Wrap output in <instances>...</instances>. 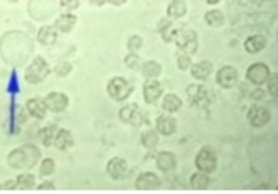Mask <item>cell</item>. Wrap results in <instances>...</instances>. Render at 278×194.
Listing matches in <instances>:
<instances>
[{"label":"cell","instance_id":"obj_14","mask_svg":"<svg viewBox=\"0 0 278 194\" xmlns=\"http://www.w3.org/2000/svg\"><path fill=\"white\" fill-rule=\"evenodd\" d=\"M156 128L160 134L166 136H171L176 131V120L167 114L160 116L156 121Z\"/></svg>","mask_w":278,"mask_h":194},{"label":"cell","instance_id":"obj_12","mask_svg":"<svg viewBox=\"0 0 278 194\" xmlns=\"http://www.w3.org/2000/svg\"><path fill=\"white\" fill-rule=\"evenodd\" d=\"M162 183L157 175L151 172L141 174L135 181V187L139 191L157 190Z\"/></svg>","mask_w":278,"mask_h":194},{"label":"cell","instance_id":"obj_22","mask_svg":"<svg viewBox=\"0 0 278 194\" xmlns=\"http://www.w3.org/2000/svg\"><path fill=\"white\" fill-rule=\"evenodd\" d=\"M57 33L51 26L42 27L37 35V39L42 44L52 45L55 43Z\"/></svg>","mask_w":278,"mask_h":194},{"label":"cell","instance_id":"obj_32","mask_svg":"<svg viewBox=\"0 0 278 194\" xmlns=\"http://www.w3.org/2000/svg\"><path fill=\"white\" fill-rule=\"evenodd\" d=\"M267 88L268 92L272 96H277V87H278V75L273 73L271 76L268 78Z\"/></svg>","mask_w":278,"mask_h":194},{"label":"cell","instance_id":"obj_1","mask_svg":"<svg viewBox=\"0 0 278 194\" xmlns=\"http://www.w3.org/2000/svg\"><path fill=\"white\" fill-rule=\"evenodd\" d=\"M41 154L35 145L27 144L13 150L8 156V163L17 170H29L38 163Z\"/></svg>","mask_w":278,"mask_h":194},{"label":"cell","instance_id":"obj_39","mask_svg":"<svg viewBox=\"0 0 278 194\" xmlns=\"http://www.w3.org/2000/svg\"><path fill=\"white\" fill-rule=\"evenodd\" d=\"M37 190H55V186L53 183L49 181H45L40 184L37 188Z\"/></svg>","mask_w":278,"mask_h":194},{"label":"cell","instance_id":"obj_4","mask_svg":"<svg viewBox=\"0 0 278 194\" xmlns=\"http://www.w3.org/2000/svg\"><path fill=\"white\" fill-rule=\"evenodd\" d=\"M177 46L186 54L196 53L199 44L196 32L194 30H184L178 32L175 37Z\"/></svg>","mask_w":278,"mask_h":194},{"label":"cell","instance_id":"obj_38","mask_svg":"<svg viewBox=\"0 0 278 194\" xmlns=\"http://www.w3.org/2000/svg\"><path fill=\"white\" fill-rule=\"evenodd\" d=\"M61 6L68 9L76 8L78 6L77 0H62Z\"/></svg>","mask_w":278,"mask_h":194},{"label":"cell","instance_id":"obj_40","mask_svg":"<svg viewBox=\"0 0 278 194\" xmlns=\"http://www.w3.org/2000/svg\"><path fill=\"white\" fill-rule=\"evenodd\" d=\"M127 0H110V3L115 5H121L126 2Z\"/></svg>","mask_w":278,"mask_h":194},{"label":"cell","instance_id":"obj_6","mask_svg":"<svg viewBox=\"0 0 278 194\" xmlns=\"http://www.w3.org/2000/svg\"><path fill=\"white\" fill-rule=\"evenodd\" d=\"M121 121L134 126H140L145 120L144 113L141 108L134 104H129L119 111Z\"/></svg>","mask_w":278,"mask_h":194},{"label":"cell","instance_id":"obj_2","mask_svg":"<svg viewBox=\"0 0 278 194\" xmlns=\"http://www.w3.org/2000/svg\"><path fill=\"white\" fill-rule=\"evenodd\" d=\"M197 168L202 173L211 174L214 172L218 166V155L213 148L204 146L197 154L195 159Z\"/></svg>","mask_w":278,"mask_h":194},{"label":"cell","instance_id":"obj_9","mask_svg":"<svg viewBox=\"0 0 278 194\" xmlns=\"http://www.w3.org/2000/svg\"><path fill=\"white\" fill-rule=\"evenodd\" d=\"M270 76V69L263 63H258L249 66L246 77L252 83L261 85L266 83Z\"/></svg>","mask_w":278,"mask_h":194},{"label":"cell","instance_id":"obj_17","mask_svg":"<svg viewBox=\"0 0 278 194\" xmlns=\"http://www.w3.org/2000/svg\"><path fill=\"white\" fill-rule=\"evenodd\" d=\"M266 44L267 40L264 36L254 35L248 37L244 42V47L248 53L255 54L264 49Z\"/></svg>","mask_w":278,"mask_h":194},{"label":"cell","instance_id":"obj_36","mask_svg":"<svg viewBox=\"0 0 278 194\" xmlns=\"http://www.w3.org/2000/svg\"><path fill=\"white\" fill-rule=\"evenodd\" d=\"M72 70V66L69 63H64L60 64L56 69V72L60 75H67Z\"/></svg>","mask_w":278,"mask_h":194},{"label":"cell","instance_id":"obj_44","mask_svg":"<svg viewBox=\"0 0 278 194\" xmlns=\"http://www.w3.org/2000/svg\"><path fill=\"white\" fill-rule=\"evenodd\" d=\"M1 189V184H0V189Z\"/></svg>","mask_w":278,"mask_h":194},{"label":"cell","instance_id":"obj_11","mask_svg":"<svg viewBox=\"0 0 278 194\" xmlns=\"http://www.w3.org/2000/svg\"><path fill=\"white\" fill-rule=\"evenodd\" d=\"M43 102L47 109L52 112H60L68 106L69 99L64 93L54 92L49 93Z\"/></svg>","mask_w":278,"mask_h":194},{"label":"cell","instance_id":"obj_34","mask_svg":"<svg viewBox=\"0 0 278 194\" xmlns=\"http://www.w3.org/2000/svg\"><path fill=\"white\" fill-rule=\"evenodd\" d=\"M141 45H142V40L140 37L138 36H134L130 39L128 47L130 51L134 52L139 50Z\"/></svg>","mask_w":278,"mask_h":194},{"label":"cell","instance_id":"obj_43","mask_svg":"<svg viewBox=\"0 0 278 194\" xmlns=\"http://www.w3.org/2000/svg\"><path fill=\"white\" fill-rule=\"evenodd\" d=\"M220 0H207V2L210 4H215L219 2Z\"/></svg>","mask_w":278,"mask_h":194},{"label":"cell","instance_id":"obj_28","mask_svg":"<svg viewBox=\"0 0 278 194\" xmlns=\"http://www.w3.org/2000/svg\"><path fill=\"white\" fill-rule=\"evenodd\" d=\"M36 185V179L31 174H22L17 177L16 186L21 190H31Z\"/></svg>","mask_w":278,"mask_h":194},{"label":"cell","instance_id":"obj_29","mask_svg":"<svg viewBox=\"0 0 278 194\" xmlns=\"http://www.w3.org/2000/svg\"><path fill=\"white\" fill-rule=\"evenodd\" d=\"M161 71V66L154 61H149L146 63L143 68L144 76L150 79L158 77Z\"/></svg>","mask_w":278,"mask_h":194},{"label":"cell","instance_id":"obj_24","mask_svg":"<svg viewBox=\"0 0 278 194\" xmlns=\"http://www.w3.org/2000/svg\"><path fill=\"white\" fill-rule=\"evenodd\" d=\"M192 188L195 190H205L209 186L210 178L204 173H195L190 179Z\"/></svg>","mask_w":278,"mask_h":194},{"label":"cell","instance_id":"obj_16","mask_svg":"<svg viewBox=\"0 0 278 194\" xmlns=\"http://www.w3.org/2000/svg\"><path fill=\"white\" fill-rule=\"evenodd\" d=\"M156 163L160 170L167 173L175 168L176 159L172 153L169 151H162L157 156Z\"/></svg>","mask_w":278,"mask_h":194},{"label":"cell","instance_id":"obj_10","mask_svg":"<svg viewBox=\"0 0 278 194\" xmlns=\"http://www.w3.org/2000/svg\"><path fill=\"white\" fill-rule=\"evenodd\" d=\"M238 73L236 69L233 66H225L220 69L216 74V80L221 87L230 88L237 84Z\"/></svg>","mask_w":278,"mask_h":194},{"label":"cell","instance_id":"obj_21","mask_svg":"<svg viewBox=\"0 0 278 194\" xmlns=\"http://www.w3.org/2000/svg\"><path fill=\"white\" fill-rule=\"evenodd\" d=\"M187 11V7L185 0H172L167 8L169 17L173 18H181Z\"/></svg>","mask_w":278,"mask_h":194},{"label":"cell","instance_id":"obj_42","mask_svg":"<svg viewBox=\"0 0 278 194\" xmlns=\"http://www.w3.org/2000/svg\"><path fill=\"white\" fill-rule=\"evenodd\" d=\"M91 1L93 3L97 4V5H102V4L105 3L106 0H91Z\"/></svg>","mask_w":278,"mask_h":194},{"label":"cell","instance_id":"obj_7","mask_svg":"<svg viewBox=\"0 0 278 194\" xmlns=\"http://www.w3.org/2000/svg\"><path fill=\"white\" fill-rule=\"evenodd\" d=\"M186 94L192 104L197 107L204 108L210 103L208 91L200 84H191L186 88Z\"/></svg>","mask_w":278,"mask_h":194},{"label":"cell","instance_id":"obj_3","mask_svg":"<svg viewBox=\"0 0 278 194\" xmlns=\"http://www.w3.org/2000/svg\"><path fill=\"white\" fill-rule=\"evenodd\" d=\"M50 73L48 64L41 56H37L27 69L25 78L28 83L36 84L41 82Z\"/></svg>","mask_w":278,"mask_h":194},{"label":"cell","instance_id":"obj_13","mask_svg":"<svg viewBox=\"0 0 278 194\" xmlns=\"http://www.w3.org/2000/svg\"><path fill=\"white\" fill-rule=\"evenodd\" d=\"M127 167V162L124 159L115 157L108 162L107 172L112 179L118 181L125 177Z\"/></svg>","mask_w":278,"mask_h":194},{"label":"cell","instance_id":"obj_19","mask_svg":"<svg viewBox=\"0 0 278 194\" xmlns=\"http://www.w3.org/2000/svg\"><path fill=\"white\" fill-rule=\"evenodd\" d=\"M54 143L56 148L60 150L70 148L74 143L72 132L65 129H60L56 137Z\"/></svg>","mask_w":278,"mask_h":194},{"label":"cell","instance_id":"obj_31","mask_svg":"<svg viewBox=\"0 0 278 194\" xmlns=\"http://www.w3.org/2000/svg\"><path fill=\"white\" fill-rule=\"evenodd\" d=\"M55 169L54 160L50 158H47L42 160L40 167V172L44 176H50Z\"/></svg>","mask_w":278,"mask_h":194},{"label":"cell","instance_id":"obj_20","mask_svg":"<svg viewBox=\"0 0 278 194\" xmlns=\"http://www.w3.org/2000/svg\"><path fill=\"white\" fill-rule=\"evenodd\" d=\"M27 110L33 117L42 120L46 115L47 108L43 101L32 99L26 104Z\"/></svg>","mask_w":278,"mask_h":194},{"label":"cell","instance_id":"obj_26","mask_svg":"<svg viewBox=\"0 0 278 194\" xmlns=\"http://www.w3.org/2000/svg\"><path fill=\"white\" fill-rule=\"evenodd\" d=\"M76 22V18L73 15H64L56 20L55 26L61 32L67 33L72 30Z\"/></svg>","mask_w":278,"mask_h":194},{"label":"cell","instance_id":"obj_15","mask_svg":"<svg viewBox=\"0 0 278 194\" xmlns=\"http://www.w3.org/2000/svg\"><path fill=\"white\" fill-rule=\"evenodd\" d=\"M163 92V87L157 80L150 79L144 84V95L145 101L148 103L150 104L157 101Z\"/></svg>","mask_w":278,"mask_h":194},{"label":"cell","instance_id":"obj_41","mask_svg":"<svg viewBox=\"0 0 278 194\" xmlns=\"http://www.w3.org/2000/svg\"><path fill=\"white\" fill-rule=\"evenodd\" d=\"M13 182L9 181L6 184V187L7 189H14L17 187L16 184Z\"/></svg>","mask_w":278,"mask_h":194},{"label":"cell","instance_id":"obj_30","mask_svg":"<svg viewBox=\"0 0 278 194\" xmlns=\"http://www.w3.org/2000/svg\"><path fill=\"white\" fill-rule=\"evenodd\" d=\"M56 128L54 126L46 127L39 132V138L42 145L45 147H49L52 144Z\"/></svg>","mask_w":278,"mask_h":194},{"label":"cell","instance_id":"obj_5","mask_svg":"<svg viewBox=\"0 0 278 194\" xmlns=\"http://www.w3.org/2000/svg\"><path fill=\"white\" fill-rule=\"evenodd\" d=\"M107 91L112 99L120 102L128 98L132 91V88L124 79L115 78L108 84Z\"/></svg>","mask_w":278,"mask_h":194},{"label":"cell","instance_id":"obj_35","mask_svg":"<svg viewBox=\"0 0 278 194\" xmlns=\"http://www.w3.org/2000/svg\"><path fill=\"white\" fill-rule=\"evenodd\" d=\"M191 63V59L188 56L185 55L180 56L177 60L178 68L183 71L187 70L189 67Z\"/></svg>","mask_w":278,"mask_h":194},{"label":"cell","instance_id":"obj_8","mask_svg":"<svg viewBox=\"0 0 278 194\" xmlns=\"http://www.w3.org/2000/svg\"><path fill=\"white\" fill-rule=\"evenodd\" d=\"M271 113L267 108L260 106L254 105L249 108L247 112V119L251 125L256 128H261L270 122Z\"/></svg>","mask_w":278,"mask_h":194},{"label":"cell","instance_id":"obj_37","mask_svg":"<svg viewBox=\"0 0 278 194\" xmlns=\"http://www.w3.org/2000/svg\"><path fill=\"white\" fill-rule=\"evenodd\" d=\"M265 93L262 88H257L252 92L251 97L254 101H259L265 96Z\"/></svg>","mask_w":278,"mask_h":194},{"label":"cell","instance_id":"obj_25","mask_svg":"<svg viewBox=\"0 0 278 194\" xmlns=\"http://www.w3.org/2000/svg\"><path fill=\"white\" fill-rule=\"evenodd\" d=\"M205 20L211 27H218L223 25L224 17L222 12L218 9H214L205 14Z\"/></svg>","mask_w":278,"mask_h":194},{"label":"cell","instance_id":"obj_33","mask_svg":"<svg viewBox=\"0 0 278 194\" xmlns=\"http://www.w3.org/2000/svg\"><path fill=\"white\" fill-rule=\"evenodd\" d=\"M125 63L131 69H137L139 64V56L135 54H130L125 58Z\"/></svg>","mask_w":278,"mask_h":194},{"label":"cell","instance_id":"obj_23","mask_svg":"<svg viewBox=\"0 0 278 194\" xmlns=\"http://www.w3.org/2000/svg\"><path fill=\"white\" fill-rule=\"evenodd\" d=\"M183 105L181 99L173 94H168L163 99L162 106L164 110L169 113L177 112Z\"/></svg>","mask_w":278,"mask_h":194},{"label":"cell","instance_id":"obj_18","mask_svg":"<svg viewBox=\"0 0 278 194\" xmlns=\"http://www.w3.org/2000/svg\"><path fill=\"white\" fill-rule=\"evenodd\" d=\"M213 64L209 61H204L192 66L191 73L193 77L197 80H204L208 78L213 72Z\"/></svg>","mask_w":278,"mask_h":194},{"label":"cell","instance_id":"obj_27","mask_svg":"<svg viewBox=\"0 0 278 194\" xmlns=\"http://www.w3.org/2000/svg\"><path fill=\"white\" fill-rule=\"evenodd\" d=\"M159 136L153 130H146L141 136V141L145 148L153 149L155 147L159 141Z\"/></svg>","mask_w":278,"mask_h":194}]
</instances>
